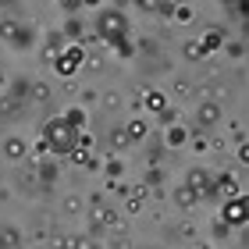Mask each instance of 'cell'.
<instances>
[{"label": "cell", "mask_w": 249, "mask_h": 249, "mask_svg": "<svg viewBox=\"0 0 249 249\" xmlns=\"http://www.w3.org/2000/svg\"><path fill=\"white\" fill-rule=\"evenodd\" d=\"M61 118H64L68 124H71L75 132H86V128H89V110H82L78 104H71V107H68V110H64Z\"/></svg>", "instance_id": "7402d4cb"}, {"label": "cell", "mask_w": 249, "mask_h": 249, "mask_svg": "<svg viewBox=\"0 0 249 249\" xmlns=\"http://www.w3.org/2000/svg\"><path fill=\"white\" fill-rule=\"evenodd\" d=\"M167 104H171V96L164 89H142V96H139V110H146L150 118H157Z\"/></svg>", "instance_id": "8fae6325"}, {"label": "cell", "mask_w": 249, "mask_h": 249, "mask_svg": "<svg viewBox=\"0 0 249 249\" xmlns=\"http://www.w3.org/2000/svg\"><path fill=\"white\" fill-rule=\"evenodd\" d=\"M25 246V231H18L15 224H4L0 228V249H21Z\"/></svg>", "instance_id": "44dd1931"}, {"label": "cell", "mask_w": 249, "mask_h": 249, "mask_svg": "<svg viewBox=\"0 0 249 249\" xmlns=\"http://www.w3.org/2000/svg\"><path fill=\"white\" fill-rule=\"evenodd\" d=\"M93 32L104 47L118 50L121 43H128V15L121 7H100L93 18Z\"/></svg>", "instance_id": "6da1fadb"}, {"label": "cell", "mask_w": 249, "mask_h": 249, "mask_svg": "<svg viewBox=\"0 0 249 249\" xmlns=\"http://www.w3.org/2000/svg\"><path fill=\"white\" fill-rule=\"evenodd\" d=\"M36 178H39L43 189H53V185H57V178H61L57 160H53V157H50V160H39V164H36Z\"/></svg>", "instance_id": "5bb4252c"}, {"label": "cell", "mask_w": 249, "mask_h": 249, "mask_svg": "<svg viewBox=\"0 0 249 249\" xmlns=\"http://www.w3.org/2000/svg\"><path fill=\"white\" fill-rule=\"evenodd\" d=\"M39 185V178H36V164H21V171H18V192H25V196H32Z\"/></svg>", "instance_id": "ffe728a7"}, {"label": "cell", "mask_w": 249, "mask_h": 249, "mask_svg": "<svg viewBox=\"0 0 249 249\" xmlns=\"http://www.w3.org/2000/svg\"><path fill=\"white\" fill-rule=\"evenodd\" d=\"M47 249H71V235H50Z\"/></svg>", "instance_id": "e575fe53"}, {"label": "cell", "mask_w": 249, "mask_h": 249, "mask_svg": "<svg viewBox=\"0 0 249 249\" xmlns=\"http://www.w3.org/2000/svg\"><path fill=\"white\" fill-rule=\"evenodd\" d=\"M0 157H4L7 164H15V167H21L29 160V142L21 139V135H4V139H0Z\"/></svg>", "instance_id": "52a82bcc"}, {"label": "cell", "mask_w": 249, "mask_h": 249, "mask_svg": "<svg viewBox=\"0 0 249 249\" xmlns=\"http://www.w3.org/2000/svg\"><path fill=\"white\" fill-rule=\"evenodd\" d=\"M224 43H228V29H224V25H207L203 36L196 39V47L203 50V57H210V53L224 50Z\"/></svg>", "instance_id": "ba28073f"}, {"label": "cell", "mask_w": 249, "mask_h": 249, "mask_svg": "<svg viewBox=\"0 0 249 249\" xmlns=\"http://www.w3.org/2000/svg\"><path fill=\"white\" fill-rule=\"evenodd\" d=\"M53 89L50 82H43V78H29V104H50Z\"/></svg>", "instance_id": "ac0fdd59"}, {"label": "cell", "mask_w": 249, "mask_h": 249, "mask_svg": "<svg viewBox=\"0 0 249 249\" xmlns=\"http://www.w3.org/2000/svg\"><path fill=\"white\" fill-rule=\"evenodd\" d=\"M4 96H11L15 104H21V107H29V75H21V78H15V82H7V93Z\"/></svg>", "instance_id": "d6986e66"}, {"label": "cell", "mask_w": 249, "mask_h": 249, "mask_svg": "<svg viewBox=\"0 0 249 249\" xmlns=\"http://www.w3.org/2000/svg\"><path fill=\"white\" fill-rule=\"evenodd\" d=\"M68 157H71V164H75V167H86V164H89V160H93V157H96V153H89V150H78V146H75V150H71V153H68Z\"/></svg>", "instance_id": "1f68e13d"}, {"label": "cell", "mask_w": 249, "mask_h": 249, "mask_svg": "<svg viewBox=\"0 0 249 249\" xmlns=\"http://www.w3.org/2000/svg\"><path fill=\"white\" fill-rule=\"evenodd\" d=\"M82 68H86V50L78 47V43H68L64 53L53 61V71H57V78H75Z\"/></svg>", "instance_id": "8992f818"}, {"label": "cell", "mask_w": 249, "mask_h": 249, "mask_svg": "<svg viewBox=\"0 0 249 249\" xmlns=\"http://www.w3.org/2000/svg\"><path fill=\"white\" fill-rule=\"evenodd\" d=\"M189 124L185 121H178V124H171V128H164L160 132V142H164V150H185V142H189Z\"/></svg>", "instance_id": "7c38bea8"}, {"label": "cell", "mask_w": 249, "mask_h": 249, "mask_svg": "<svg viewBox=\"0 0 249 249\" xmlns=\"http://www.w3.org/2000/svg\"><path fill=\"white\" fill-rule=\"evenodd\" d=\"M39 32L25 25L21 18H0V43H7V47H15V50H29L32 43H36Z\"/></svg>", "instance_id": "3957f363"}, {"label": "cell", "mask_w": 249, "mask_h": 249, "mask_svg": "<svg viewBox=\"0 0 249 249\" xmlns=\"http://www.w3.org/2000/svg\"><path fill=\"white\" fill-rule=\"evenodd\" d=\"M96 100H100V93H96V89H82V93H78V107H82V110H89V107L96 104Z\"/></svg>", "instance_id": "d6a6232c"}, {"label": "cell", "mask_w": 249, "mask_h": 249, "mask_svg": "<svg viewBox=\"0 0 249 249\" xmlns=\"http://www.w3.org/2000/svg\"><path fill=\"white\" fill-rule=\"evenodd\" d=\"M224 118V110H221V100H199V107H196V121L189 124V132L192 135H207L210 128H217Z\"/></svg>", "instance_id": "5b68a950"}, {"label": "cell", "mask_w": 249, "mask_h": 249, "mask_svg": "<svg viewBox=\"0 0 249 249\" xmlns=\"http://www.w3.org/2000/svg\"><path fill=\"white\" fill-rule=\"evenodd\" d=\"M196 249H210V246H196Z\"/></svg>", "instance_id": "60d3db41"}, {"label": "cell", "mask_w": 249, "mask_h": 249, "mask_svg": "<svg viewBox=\"0 0 249 249\" xmlns=\"http://www.w3.org/2000/svg\"><path fill=\"white\" fill-rule=\"evenodd\" d=\"M107 146H110V153H124V150H132V139H128V132H124V121L114 124V128H107Z\"/></svg>", "instance_id": "9a60e30c"}, {"label": "cell", "mask_w": 249, "mask_h": 249, "mask_svg": "<svg viewBox=\"0 0 249 249\" xmlns=\"http://www.w3.org/2000/svg\"><path fill=\"white\" fill-rule=\"evenodd\" d=\"M228 235H231V228H228V224H221L217 217L210 221V239H228Z\"/></svg>", "instance_id": "d590c367"}, {"label": "cell", "mask_w": 249, "mask_h": 249, "mask_svg": "<svg viewBox=\"0 0 249 249\" xmlns=\"http://www.w3.org/2000/svg\"><path fill=\"white\" fill-rule=\"evenodd\" d=\"M210 150H224V146H228V139H224V135H210Z\"/></svg>", "instance_id": "f35d334b"}, {"label": "cell", "mask_w": 249, "mask_h": 249, "mask_svg": "<svg viewBox=\"0 0 249 249\" xmlns=\"http://www.w3.org/2000/svg\"><path fill=\"white\" fill-rule=\"evenodd\" d=\"M182 57L185 61H207V57H203V50L196 47V39H185L182 43Z\"/></svg>", "instance_id": "f546056e"}, {"label": "cell", "mask_w": 249, "mask_h": 249, "mask_svg": "<svg viewBox=\"0 0 249 249\" xmlns=\"http://www.w3.org/2000/svg\"><path fill=\"white\" fill-rule=\"evenodd\" d=\"M182 185H185L199 203H213V199H217V192H213V175L207 171V167H189Z\"/></svg>", "instance_id": "277c9868"}, {"label": "cell", "mask_w": 249, "mask_h": 249, "mask_svg": "<svg viewBox=\"0 0 249 249\" xmlns=\"http://www.w3.org/2000/svg\"><path fill=\"white\" fill-rule=\"evenodd\" d=\"M217 221L228 224V228H246V196H239V199H224Z\"/></svg>", "instance_id": "30bf717a"}, {"label": "cell", "mask_w": 249, "mask_h": 249, "mask_svg": "<svg viewBox=\"0 0 249 249\" xmlns=\"http://www.w3.org/2000/svg\"><path fill=\"white\" fill-rule=\"evenodd\" d=\"M43 142L50 146V153H53V160H57V157H68L75 150V139H78V132L71 128V124H68L64 118H50L47 124H43V135H39Z\"/></svg>", "instance_id": "7a4b0ae2"}, {"label": "cell", "mask_w": 249, "mask_h": 249, "mask_svg": "<svg viewBox=\"0 0 249 249\" xmlns=\"http://www.w3.org/2000/svg\"><path fill=\"white\" fill-rule=\"evenodd\" d=\"M178 118H182V110H178V104H167L160 114H157V128H171V124H178Z\"/></svg>", "instance_id": "cb8c5ba5"}, {"label": "cell", "mask_w": 249, "mask_h": 249, "mask_svg": "<svg viewBox=\"0 0 249 249\" xmlns=\"http://www.w3.org/2000/svg\"><path fill=\"white\" fill-rule=\"evenodd\" d=\"M21 110H25V107H21V104H15L11 96H0V118H4V121H15V118H21Z\"/></svg>", "instance_id": "484cf974"}, {"label": "cell", "mask_w": 249, "mask_h": 249, "mask_svg": "<svg viewBox=\"0 0 249 249\" xmlns=\"http://www.w3.org/2000/svg\"><path fill=\"white\" fill-rule=\"evenodd\" d=\"M7 82H11V78H7L4 71H0V89H7Z\"/></svg>", "instance_id": "ab89813d"}, {"label": "cell", "mask_w": 249, "mask_h": 249, "mask_svg": "<svg viewBox=\"0 0 249 249\" xmlns=\"http://www.w3.org/2000/svg\"><path fill=\"white\" fill-rule=\"evenodd\" d=\"M196 93V86H192L189 75H175V86H171V96H192Z\"/></svg>", "instance_id": "4316f807"}, {"label": "cell", "mask_w": 249, "mask_h": 249, "mask_svg": "<svg viewBox=\"0 0 249 249\" xmlns=\"http://www.w3.org/2000/svg\"><path fill=\"white\" fill-rule=\"evenodd\" d=\"M171 18H175V21H182V25H189V21H196V7H192V4H175Z\"/></svg>", "instance_id": "83f0119b"}, {"label": "cell", "mask_w": 249, "mask_h": 249, "mask_svg": "<svg viewBox=\"0 0 249 249\" xmlns=\"http://www.w3.org/2000/svg\"><path fill=\"white\" fill-rule=\"evenodd\" d=\"M213 192H217V199H221V196H224V199H239V196H246V189H242V182H239V175H235V171L213 175Z\"/></svg>", "instance_id": "9c48e42d"}, {"label": "cell", "mask_w": 249, "mask_h": 249, "mask_svg": "<svg viewBox=\"0 0 249 249\" xmlns=\"http://www.w3.org/2000/svg\"><path fill=\"white\" fill-rule=\"evenodd\" d=\"M228 128H231V142L242 146V142H246V121H231Z\"/></svg>", "instance_id": "836d02e7"}, {"label": "cell", "mask_w": 249, "mask_h": 249, "mask_svg": "<svg viewBox=\"0 0 249 249\" xmlns=\"http://www.w3.org/2000/svg\"><path fill=\"white\" fill-rule=\"evenodd\" d=\"M224 50H228L231 61H242L246 57V43H239V39H228V43H224Z\"/></svg>", "instance_id": "4dcf8cb0"}, {"label": "cell", "mask_w": 249, "mask_h": 249, "mask_svg": "<svg viewBox=\"0 0 249 249\" xmlns=\"http://www.w3.org/2000/svg\"><path fill=\"white\" fill-rule=\"evenodd\" d=\"M57 32H61V36H64L68 43H78V39L86 36V21L78 18V15H71V18H64V25H61Z\"/></svg>", "instance_id": "e0dca14e"}, {"label": "cell", "mask_w": 249, "mask_h": 249, "mask_svg": "<svg viewBox=\"0 0 249 249\" xmlns=\"http://www.w3.org/2000/svg\"><path fill=\"white\" fill-rule=\"evenodd\" d=\"M82 207H86V199L75 196V192H68V196L61 199V210H64V213H82Z\"/></svg>", "instance_id": "f1b7e54d"}, {"label": "cell", "mask_w": 249, "mask_h": 249, "mask_svg": "<svg viewBox=\"0 0 249 249\" xmlns=\"http://www.w3.org/2000/svg\"><path fill=\"white\" fill-rule=\"evenodd\" d=\"M235 164H242V167L249 164V146H246V142H242V146H235Z\"/></svg>", "instance_id": "74e56055"}, {"label": "cell", "mask_w": 249, "mask_h": 249, "mask_svg": "<svg viewBox=\"0 0 249 249\" xmlns=\"http://www.w3.org/2000/svg\"><path fill=\"white\" fill-rule=\"evenodd\" d=\"M146 199H150V196H146L142 185H128V196H124V213H128V217L142 213V203H146Z\"/></svg>", "instance_id": "2e32d148"}, {"label": "cell", "mask_w": 249, "mask_h": 249, "mask_svg": "<svg viewBox=\"0 0 249 249\" xmlns=\"http://www.w3.org/2000/svg\"><path fill=\"white\" fill-rule=\"evenodd\" d=\"M100 107L107 110V114H118V110L124 107V96L118 93V89H104V93H100V100H96Z\"/></svg>", "instance_id": "603a6c76"}, {"label": "cell", "mask_w": 249, "mask_h": 249, "mask_svg": "<svg viewBox=\"0 0 249 249\" xmlns=\"http://www.w3.org/2000/svg\"><path fill=\"white\" fill-rule=\"evenodd\" d=\"M185 146H192V150H196V153H207V150H210L207 135H189V142H185Z\"/></svg>", "instance_id": "8d00e7d4"}, {"label": "cell", "mask_w": 249, "mask_h": 249, "mask_svg": "<svg viewBox=\"0 0 249 249\" xmlns=\"http://www.w3.org/2000/svg\"><path fill=\"white\" fill-rule=\"evenodd\" d=\"M124 132H128L132 146H135V142H146V139L153 135V128H150V118H146V114H132L128 121H124Z\"/></svg>", "instance_id": "4fadbf2b"}, {"label": "cell", "mask_w": 249, "mask_h": 249, "mask_svg": "<svg viewBox=\"0 0 249 249\" xmlns=\"http://www.w3.org/2000/svg\"><path fill=\"white\" fill-rule=\"evenodd\" d=\"M171 196H175V203H178L182 210H196V207H199V199L192 196V192H189L185 185H175V192H171Z\"/></svg>", "instance_id": "d4e9b609"}]
</instances>
